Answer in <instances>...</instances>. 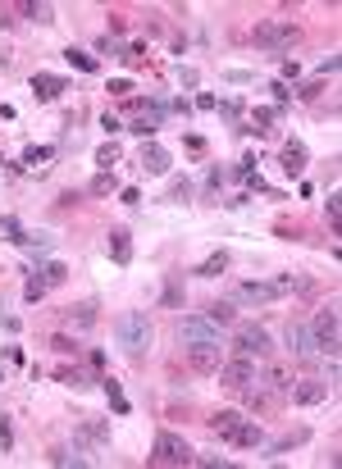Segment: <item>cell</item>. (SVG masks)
<instances>
[{
	"label": "cell",
	"mask_w": 342,
	"mask_h": 469,
	"mask_svg": "<svg viewBox=\"0 0 342 469\" xmlns=\"http://www.w3.org/2000/svg\"><path fill=\"white\" fill-rule=\"evenodd\" d=\"M114 338H119V347L137 360V356L151 347V319H146L142 310H128V315L114 319Z\"/></svg>",
	"instance_id": "obj_1"
},
{
	"label": "cell",
	"mask_w": 342,
	"mask_h": 469,
	"mask_svg": "<svg viewBox=\"0 0 342 469\" xmlns=\"http://www.w3.org/2000/svg\"><path fill=\"white\" fill-rule=\"evenodd\" d=\"M233 347H237V356H246V360H265L269 351H274V338H269L265 324H237Z\"/></svg>",
	"instance_id": "obj_2"
},
{
	"label": "cell",
	"mask_w": 342,
	"mask_h": 469,
	"mask_svg": "<svg viewBox=\"0 0 342 469\" xmlns=\"http://www.w3.org/2000/svg\"><path fill=\"white\" fill-rule=\"evenodd\" d=\"M297 23H260L251 33V42L255 46H265V50H292L297 46Z\"/></svg>",
	"instance_id": "obj_3"
},
{
	"label": "cell",
	"mask_w": 342,
	"mask_h": 469,
	"mask_svg": "<svg viewBox=\"0 0 342 469\" xmlns=\"http://www.w3.org/2000/svg\"><path fill=\"white\" fill-rule=\"evenodd\" d=\"M151 460H155V465H192L197 451H192L178 433H160V437H155V456Z\"/></svg>",
	"instance_id": "obj_4"
},
{
	"label": "cell",
	"mask_w": 342,
	"mask_h": 469,
	"mask_svg": "<svg viewBox=\"0 0 342 469\" xmlns=\"http://www.w3.org/2000/svg\"><path fill=\"white\" fill-rule=\"evenodd\" d=\"M178 342H183V347H201V342H219V328L210 324L206 315H188V319H178Z\"/></svg>",
	"instance_id": "obj_5"
},
{
	"label": "cell",
	"mask_w": 342,
	"mask_h": 469,
	"mask_svg": "<svg viewBox=\"0 0 342 469\" xmlns=\"http://www.w3.org/2000/svg\"><path fill=\"white\" fill-rule=\"evenodd\" d=\"M310 338H315V347L324 351V356H338V310H320L315 315V324H310Z\"/></svg>",
	"instance_id": "obj_6"
},
{
	"label": "cell",
	"mask_w": 342,
	"mask_h": 469,
	"mask_svg": "<svg viewBox=\"0 0 342 469\" xmlns=\"http://www.w3.org/2000/svg\"><path fill=\"white\" fill-rule=\"evenodd\" d=\"M215 374H219V383H224V387H233V392H242V387H251V383H255V365L246 360V356H237V360H224Z\"/></svg>",
	"instance_id": "obj_7"
},
{
	"label": "cell",
	"mask_w": 342,
	"mask_h": 469,
	"mask_svg": "<svg viewBox=\"0 0 342 469\" xmlns=\"http://www.w3.org/2000/svg\"><path fill=\"white\" fill-rule=\"evenodd\" d=\"M278 301V287L274 283H237L233 287V306H274Z\"/></svg>",
	"instance_id": "obj_8"
},
{
	"label": "cell",
	"mask_w": 342,
	"mask_h": 469,
	"mask_svg": "<svg viewBox=\"0 0 342 469\" xmlns=\"http://www.w3.org/2000/svg\"><path fill=\"white\" fill-rule=\"evenodd\" d=\"M329 392H333V387L324 378H297L287 396H292L297 405H320V401H329Z\"/></svg>",
	"instance_id": "obj_9"
},
{
	"label": "cell",
	"mask_w": 342,
	"mask_h": 469,
	"mask_svg": "<svg viewBox=\"0 0 342 469\" xmlns=\"http://www.w3.org/2000/svg\"><path fill=\"white\" fill-rule=\"evenodd\" d=\"M188 365H192V369H197V374H215V369H219V342H201V347H188Z\"/></svg>",
	"instance_id": "obj_10"
},
{
	"label": "cell",
	"mask_w": 342,
	"mask_h": 469,
	"mask_svg": "<svg viewBox=\"0 0 342 469\" xmlns=\"http://www.w3.org/2000/svg\"><path fill=\"white\" fill-rule=\"evenodd\" d=\"M283 342H287V351H292V356H301V360H306V356H315V338H310V328L306 324H287L283 328Z\"/></svg>",
	"instance_id": "obj_11"
},
{
	"label": "cell",
	"mask_w": 342,
	"mask_h": 469,
	"mask_svg": "<svg viewBox=\"0 0 342 469\" xmlns=\"http://www.w3.org/2000/svg\"><path fill=\"white\" fill-rule=\"evenodd\" d=\"M169 164H174V160H169V151H165L160 142H146V146H142V169H146V174L165 178V174H169Z\"/></svg>",
	"instance_id": "obj_12"
},
{
	"label": "cell",
	"mask_w": 342,
	"mask_h": 469,
	"mask_svg": "<svg viewBox=\"0 0 342 469\" xmlns=\"http://www.w3.org/2000/svg\"><path fill=\"white\" fill-rule=\"evenodd\" d=\"M233 447H242V451H260V447H265V428L255 424V419H242V428L233 433Z\"/></svg>",
	"instance_id": "obj_13"
},
{
	"label": "cell",
	"mask_w": 342,
	"mask_h": 469,
	"mask_svg": "<svg viewBox=\"0 0 342 469\" xmlns=\"http://www.w3.org/2000/svg\"><path fill=\"white\" fill-rule=\"evenodd\" d=\"M237 428H242V415H237V410H219V415H210V433L224 437V442H233Z\"/></svg>",
	"instance_id": "obj_14"
},
{
	"label": "cell",
	"mask_w": 342,
	"mask_h": 469,
	"mask_svg": "<svg viewBox=\"0 0 342 469\" xmlns=\"http://www.w3.org/2000/svg\"><path fill=\"white\" fill-rule=\"evenodd\" d=\"M105 246H110V255H114L119 264L133 260V237H128V228H114L110 237H105Z\"/></svg>",
	"instance_id": "obj_15"
},
{
	"label": "cell",
	"mask_w": 342,
	"mask_h": 469,
	"mask_svg": "<svg viewBox=\"0 0 342 469\" xmlns=\"http://www.w3.org/2000/svg\"><path fill=\"white\" fill-rule=\"evenodd\" d=\"M60 91H64V77H55V73H37L33 77V96L37 100H55Z\"/></svg>",
	"instance_id": "obj_16"
},
{
	"label": "cell",
	"mask_w": 342,
	"mask_h": 469,
	"mask_svg": "<svg viewBox=\"0 0 342 469\" xmlns=\"http://www.w3.org/2000/svg\"><path fill=\"white\" fill-rule=\"evenodd\" d=\"M301 169H306V146H301V142H287L283 146V174L287 178H301Z\"/></svg>",
	"instance_id": "obj_17"
},
{
	"label": "cell",
	"mask_w": 342,
	"mask_h": 469,
	"mask_svg": "<svg viewBox=\"0 0 342 469\" xmlns=\"http://www.w3.org/2000/svg\"><path fill=\"white\" fill-rule=\"evenodd\" d=\"M64 324H69V328H91V324H96V306H91V301H82V306H69Z\"/></svg>",
	"instance_id": "obj_18"
},
{
	"label": "cell",
	"mask_w": 342,
	"mask_h": 469,
	"mask_svg": "<svg viewBox=\"0 0 342 469\" xmlns=\"http://www.w3.org/2000/svg\"><path fill=\"white\" fill-rule=\"evenodd\" d=\"M224 269H228V251H215V255H206V260L197 264V278H219Z\"/></svg>",
	"instance_id": "obj_19"
},
{
	"label": "cell",
	"mask_w": 342,
	"mask_h": 469,
	"mask_svg": "<svg viewBox=\"0 0 342 469\" xmlns=\"http://www.w3.org/2000/svg\"><path fill=\"white\" fill-rule=\"evenodd\" d=\"M206 319H210L215 328H228L233 319H237V310H233V301H215V306L206 310Z\"/></svg>",
	"instance_id": "obj_20"
},
{
	"label": "cell",
	"mask_w": 342,
	"mask_h": 469,
	"mask_svg": "<svg viewBox=\"0 0 342 469\" xmlns=\"http://www.w3.org/2000/svg\"><path fill=\"white\" fill-rule=\"evenodd\" d=\"M60 383H64V387H73V392H87L91 383H100V378H91L87 369H64V374H60Z\"/></svg>",
	"instance_id": "obj_21"
},
{
	"label": "cell",
	"mask_w": 342,
	"mask_h": 469,
	"mask_svg": "<svg viewBox=\"0 0 342 469\" xmlns=\"http://www.w3.org/2000/svg\"><path fill=\"white\" fill-rule=\"evenodd\" d=\"M19 10L28 14V19H37V23H55V10H51V5H46V0H23Z\"/></svg>",
	"instance_id": "obj_22"
},
{
	"label": "cell",
	"mask_w": 342,
	"mask_h": 469,
	"mask_svg": "<svg viewBox=\"0 0 342 469\" xmlns=\"http://www.w3.org/2000/svg\"><path fill=\"white\" fill-rule=\"evenodd\" d=\"M306 437H310V428H292V433H287V437H278L274 447H269V456H283V451L301 447V442H306Z\"/></svg>",
	"instance_id": "obj_23"
},
{
	"label": "cell",
	"mask_w": 342,
	"mask_h": 469,
	"mask_svg": "<svg viewBox=\"0 0 342 469\" xmlns=\"http://www.w3.org/2000/svg\"><path fill=\"white\" fill-rule=\"evenodd\" d=\"M114 187H119V178H114V174H105V169H100V174L91 178V196H110Z\"/></svg>",
	"instance_id": "obj_24"
},
{
	"label": "cell",
	"mask_w": 342,
	"mask_h": 469,
	"mask_svg": "<svg viewBox=\"0 0 342 469\" xmlns=\"http://www.w3.org/2000/svg\"><path fill=\"white\" fill-rule=\"evenodd\" d=\"M100 383H105V396H110V405L119 410V415H128V396L119 392V383H114V378H100Z\"/></svg>",
	"instance_id": "obj_25"
},
{
	"label": "cell",
	"mask_w": 342,
	"mask_h": 469,
	"mask_svg": "<svg viewBox=\"0 0 342 469\" xmlns=\"http://www.w3.org/2000/svg\"><path fill=\"white\" fill-rule=\"evenodd\" d=\"M64 59H69L73 68H82V73H96V59H91L87 50H73V46H69V55H64Z\"/></svg>",
	"instance_id": "obj_26"
},
{
	"label": "cell",
	"mask_w": 342,
	"mask_h": 469,
	"mask_svg": "<svg viewBox=\"0 0 342 469\" xmlns=\"http://www.w3.org/2000/svg\"><path fill=\"white\" fill-rule=\"evenodd\" d=\"M96 164H100V169H105V174H110L114 164H119V146H114V142H105V146H100V151H96Z\"/></svg>",
	"instance_id": "obj_27"
},
{
	"label": "cell",
	"mask_w": 342,
	"mask_h": 469,
	"mask_svg": "<svg viewBox=\"0 0 342 469\" xmlns=\"http://www.w3.org/2000/svg\"><path fill=\"white\" fill-rule=\"evenodd\" d=\"M42 278H46V287H60V283H64V278H69V269H64V264H60V260H51V264H46V269H42Z\"/></svg>",
	"instance_id": "obj_28"
},
{
	"label": "cell",
	"mask_w": 342,
	"mask_h": 469,
	"mask_svg": "<svg viewBox=\"0 0 342 469\" xmlns=\"http://www.w3.org/2000/svg\"><path fill=\"white\" fill-rule=\"evenodd\" d=\"M269 123H274V109H255V114H251V128H246V132H269Z\"/></svg>",
	"instance_id": "obj_29"
},
{
	"label": "cell",
	"mask_w": 342,
	"mask_h": 469,
	"mask_svg": "<svg viewBox=\"0 0 342 469\" xmlns=\"http://www.w3.org/2000/svg\"><path fill=\"white\" fill-rule=\"evenodd\" d=\"M82 437H87V442H110V424H100V419H96V424L82 428Z\"/></svg>",
	"instance_id": "obj_30"
},
{
	"label": "cell",
	"mask_w": 342,
	"mask_h": 469,
	"mask_svg": "<svg viewBox=\"0 0 342 469\" xmlns=\"http://www.w3.org/2000/svg\"><path fill=\"white\" fill-rule=\"evenodd\" d=\"M23 246H28L33 255H46V251H51V237H46V232H37V237H23Z\"/></svg>",
	"instance_id": "obj_31"
},
{
	"label": "cell",
	"mask_w": 342,
	"mask_h": 469,
	"mask_svg": "<svg viewBox=\"0 0 342 469\" xmlns=\"http://www.w3.org/2000/svg\"><path fill=\"white\" fill-rule=\"evenodd\" d=\"M23 296H28V301H33V306H37V301H42V296H46V278H28V287H23Z\"/></svg>",
	"instance_id": "obj_32"
},
{
	"label": "cell",
	"mask_w": 342,
	"mask_h": 469,
	"mask_svg": "<svg viewBox=\"0 0 342 469\" xmlns=\"http://www.w3.org/2000/svg\"><path fill=\"white\" fill-rule=\"evenodd\" d=\"M160 301H165V306H178V301H183V283H178V278H169V283H165V296H160Z\"/></svg>",
	"instance_id": "obj_33"
},
{
	"label": "cell",
	"mask_w": 342,
	"mask_h": 469,
	"mask_svg": "<svg viewBox=\"0 0 342 469\" xmlns=\"http://www.w3.org/2000/svg\"><path fill=\"white\" fill-rule=\"evenodd\" d=\"M46 160H51L46 146H28V151H23V164H33V169H37V164H46Z\"/></svg>",
	"instance_id": "obj_34"
},
{
	"label": "cell",
	"mask_w": 342,
	"mask_h": 469,
	"mask_svg": "<svg viewBox=\"0 0 342 469\" xmlns=\"http://www.w3.org/2000/svg\"><path fill=\"white\" fill-rule=\"evenodd\" d=\"M51 347H55L60 356H78V342H73V338H64V333H60V338H51Z\"/></svg>",
	"instance_id": "obj_35"
},
{
	"label": "cell",
	"mask_w": 342,
	"mask_h": 469,
	"mask_svg": "<svg viewBox=\"0 0 342 469\" xmlns=\"http://www.w3.org/2000/svg\"><path fill=\"white\" fill-rule=\"evenodd\" d=\"M14 447V433H10V419L0 415V451H10Z\"/></svg>",
	"instance_id": "obj_36"
},
{
	"label": "cell",
	"mask_w": 342,
	"mask_h": 469,
	"mask_svg": "<svg viewBox=\"0 0 342 469\" xmlns=\"http://www.w3.org/2000/svg\"><path fill=\"white\" fill-rule=\"evenodd\" d=\"M0 228H5V237H10V241H23V228H19V219H5Z\"/></svg>",
	"instance_id": "obj_37"
},
{
	"label": "cell",
	"mask_w": 342,
	"mask_h": 469,
	"mask_svg": "<svg viewBox=\"0 0 342 469\" xmlns=\"http://www.w3.org/2000/svg\"><path fill=\"white\" fill-rule=\"evenodd\" d=\"M324 214H329V223H333V228H338V214H342L338 196H329V201H324Z\"/></svg>",
	"instance_id": "obj_38"
},
{
	"label": "cell",
	"mask_w": 342,
	"mask_h": 469,
	"mask_svg": "<svg viewBox=\"0 0 342 469\" xmlns=\"http://www.w3.org/2000/svg\"><path fill=\"white\" fill-rule=\"evenodd\" d=\"M188 192H192V187H188V178H178V183L169 187V196H174V201H188Z\"/></svg>",
	"instance_id": "obj_39"
},
{
	"label": "cell",
	"mask_w": 342,
	"mask_h": 469,
	"mask_svg": "<svg viewBox=\"0 0 342 469\" xmlns=\"http://www.w3.org/2000/svg\"><path fill=\"white\" fill-rule=\"evenodd\" d=\"M110 91H114V96H128V91H133V82H128V77H114Z\"/></svg>",
	"instance_id": "obj_40"
},
{
	"label": "cell",
	"mask_w": 342,
	"mask_h": 469,
	"mask_svg": "<svg viewBox=\"0 0 342 469\" xmlns=\"http://www.w3.org/2000/svg\"><path fill=\"white\" fill-rule=\"evenodd\" d=\"M119 196H123V205H137V201H142V192H137V187H123Z\"/></svg>",
	"instance_id": "obj_41"
},
{
	"label": "cell",
	"mask_w": 342,
	"mask_h": 469,
	"mask_svg": "<svg viewBox=\"0 0 342 469\" xmlns=\"http://www.w3.org/2000/svg\"><path fill=\"white\" fill-rule=\"evenodd\" d=\"M5 23H10V19H5V14H0V28H5Z\"/></svg>",
	"instance_id": "obj_42"
},
{
	"label": "cell",
	"mask_w": 342,
	"mask_h": 469,
	"mask_svg": "<svg viewBox=\"0 0 342 469\" xmlns=\"http://www.w3.org/2000/svg\"><path fill=\"white\" fill-rule=\"evenodd\" d=\"M0 383H5V374H0Z\"/></svg>",
	"instance_id": "obj_43"
}]
</instances>
